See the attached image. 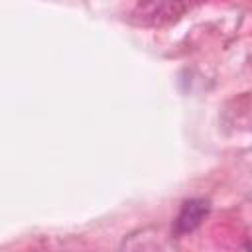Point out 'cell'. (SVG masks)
Here are the masks:
<instances>
[{
    "instance_id": "cell-1",
    "label": "cell",
    "mask_w": 252,
    "mask_h": 252,
    "mask_svg": "<svg viewBox=\"0 0 252 252\" xmlns=\"http://www.w3.org/2000/svg\"><path fill=\"white\" fill-rule=\"evenodd\" d=\"M183 12V0H140L136 18L144 26H163Z\"/></svg>"
},
{
    "instance_id": "cell-2",
    "label": "cell",
    "mask_w": 252,
    "mask_h": 252,
    "mask_svg": "<svg viewBox=\"0 0 252 252\" xmlns=\"http://www.w3.org/2000/svg\"><path fill=\"white\" fill-rule=\"evenodd\" d=\"M209 215V201L207 199H189L181 205L179 215L175 217L173 222V232L175 234H189L201 226L205 217Z\"/></svg>"
},
{
    "instance_id": "cell-3",
    "label": "cell",
    "mask_w": 252,
    "mask_h": 252,
    "mask_svg": "<svg viewBox=\"0 0 252 252\" xmlns=\"http://www.w3.org/2000/svg\"><path fill=\"white\" fill-rule=\"evenodd\" d=\"M248 248H252V244H248Z\"/></svg>"
}]
</instances>
